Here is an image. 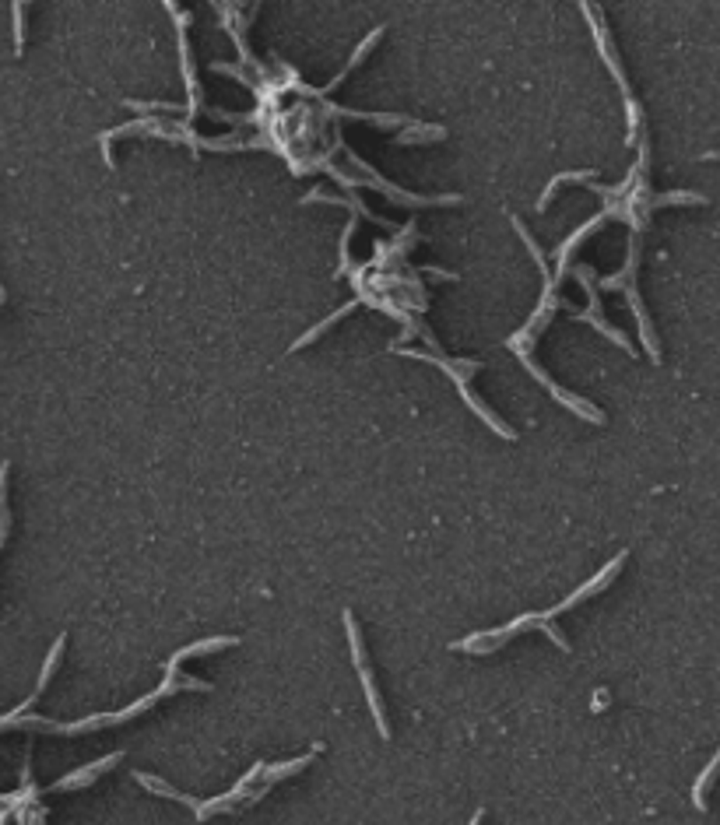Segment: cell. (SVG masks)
<instances>
[{"instance_id": "6da1fadb", "label": "cell", "mask_w": 720, "mask_h": 825, "mask_svg": "<svg viewBox=\"0 0 720 825\" xmlns=\"http://www.w3.org/2000/svg\"><path fill=\"white\" fill-rule=\"evenodd\" d=\"M345 622H348L352 657H356V667L362 671V685H365V696H369V710H372V717H376V724H380V734H383V737H390L387 717H383V706H380V696H376V685H372V671H369V664H365V650H362V636H359V629H356V619H352V615H345Z\"/></svg>"}, {"instance_id": "7a4b0ae2", "label": "cell", "mask_w": 720, "mask_h": 825, "mask_svg": "<svg viewBox=\"0 0 720 825\" xmlns=\"http://www.w3.org/2000/svg\"><path fill=\"white\" fill-rule=\"evenodd\" d=\"M120 762V755H109V759H98L95 766H89V769H82V773H71V776H64L53 790H67V787H85V783H91L98 773H106V769H113Z\"/></svg>"}, {"instance_id": "3957f363", "label": "cell", "mask_w": 720, "mask_h": 825, "mask_svg": "<svg viewBox=\"0 0 720 825\" xmlns=\"http://www.w3.org/2000/svg\"><path fill=\"white\" fill-rule=\"evenodd\" d=\"M720 776V748H717V755L710 759V766L700 773V780H696V787H693V805L700 808V812H707L710 805H707V790L714 787V780Z\"/></svg>"}]
</instances>
